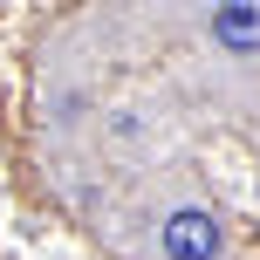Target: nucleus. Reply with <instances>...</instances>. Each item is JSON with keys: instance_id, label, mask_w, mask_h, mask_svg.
<instances>
[{"instance_id": "nucleus-1", "label": "nucleus", "mask_w": 260, "mask_h": 260, "mask_svg": "<svg viewBox=\"0 0 260 260\" xmlns=\"http://www.w3.org/2000/svg\"><path fill=\"white\" fill-rule=\"evenodd\" d=\"M212 253H219V219L212 212L185 206L165 219V260H212Z\"/></svg>"}, {"instance_id": "nucleus-2", "label": "nucleus", "mask_w": 260, "mask_h": 260, "mask_svg": "<svg viewBox=\"0 0 260 260\" xmlns=\"http://www.w3.org/2000/svg\"><path fill=\"white\" fill-rule=\"evenodd\" d=\"M212 35H219L233 55H253L260 48V7H219L212 14Z\"/></svg>"}]
</instances>
